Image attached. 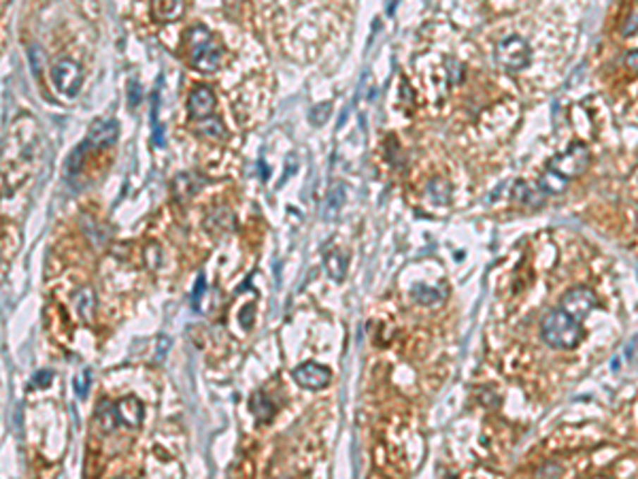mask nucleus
I'll use <instances>...</instances> for the list:
<instances>
[{"instance_id": "obj_1", "label": "nucleus", "mask_w": 638, "mask_h": 479, "mask_svg": "<svg viewBox=\"0 0 638 479\" xmlns=\"http://www.w3.org/2000/svg\"><path fill=\"white\" fill-rule=\"evenodd\" d=\"M587 162H589V152H587V147L581 145V143L572 145L566 154L558 156V158L549 164L547 173L541 177V188H543V192H547V194H560V192L566 188V183H568L570 179L579 177V175L587 169Z\"/></svg>"}, {"instance_id": "obj_2", "label": "nucleus", "mask_w": 638, "mask_h": 479, "mask_svg": "<svg viewBox=\"0 0 638 479\" xmlns=\"http://www.w3.org/2000/svg\"><path fill=\"white\" fill-rule=\"evenodd\" d=\"M577 322L579 320H575L564 309L549 311L541 326L543 339L556 349H575L583 339V328Z\"/></svg>"}, {"instance_id": "obj_3", "label": "nucleus", "mask_w": 638, "mask_h": 479, "mask_svg": "<svg viewBox=\"0 0 638 479\" xmlns=\"http://www.w3.org/2000/svg\"><path fill=\"white\" fill-rule=\"evenodd\" d=\"M190 43H192V62L196 68L209 73L215 71L221 62V51L215 45L211 32L204 26H198L190 32Z\"/></svg>"}, {"instance_id": "obj_4", "label": "nucleus", "mask_w": 638, "mask_h": 479, "mask_svg": "<svg viewBox=\"0 0 638 479\" xmlns=\"http://www.w3.org/2000/svg\"><path fill=\"white\" fill-rule=\"evenodd\" d=\"M496 60L502 68L515 73L530 64V47L522 37H506L496 51Z\"/></svg>"}, {"instance_id": "obj_5", "label": "nucleus", "mask_w": 638, "mask_h": 479, "mask_svg": "<svg viewBox=\"0 0 638 479\" xmlns=\"http://www.w3.org/2000/svg\"><path fill=\"white\" fill-rule=\"evenodd\" d=\"M51 81L56 85V90L66 96V98H75L81 90V81H83V73L81 66L75 60H60L54 64L51 68Z\"/></svg>"}, {"instance_id": "obj_6", "label": "nucleus", "mask_w": 638, "mask_h": 479, "mask_svg": "<svg viewBox=\"0 0 638 479\" xmlns=\"http://www.w3.org/2000/svg\"><path fill=\"white\" fill-rule=\"evenodd\" d=\"M598 305V298L587 288H575L562 298V309L570 313L575 320H583L591 313V309Z\"/></svg>"}, {"instance_id": "obj_7", "label": "nucleus", "mask_w": 638, "mask_h": 479, "mask_svg": "<svg viewBox=\"0 0 638 479\" xmlns=\"http://www.w3.org/2000/svg\"><path fill=\"white\" fill-rule=\"evenodd\" d=\"M294 380L298 386L307 388V390H321L330 384L332 373L328 367L317 365V363H305L294 371Z\"/></svg>"}, {"instance_id": "obj_8", "label": "nucleus", "mask_w": 638, "mask_h": 479, "mask_svg": "<svg viewBox=\"0 0 638 479\" xmlns=\"http://www.w3.org/2000/svg\"><path fill=\"white\" fill-rule=\"evenodd\" d=\"M119 135V124L115 119H98V122L92 124L90 133H87V141L85 147H106L111 143H115Z\"/></svg>"}, {"instance_id": "obj_9", "label": "nucleus", "mask_w": 638, "mask_h": 479, "mask_svg": "<svg viewBox=\"0 0 638 479\" xmlns=\"http://www.w3.org/2000/svg\"><path fill=\"white\" fill-rule=\"evenodd\" d=\"M188 109H190V115L194 119H204L213 113L215 109V94L211 87L207 85H200L192 92L190 96V102H188Z\"/></svg>"}, {"instance_id": "obj_10", "label": "nucleus", "mask_w": 638, "mask_h": 479, "mask_svg": "<svg viewBox=\"0 0 638 479\" xmlns=\"http://www.w3.org/2000/svg\"><path fill=\"white\" fill-rule=\"evenodd\" d=\"M117 416L119 422H123L130 428H139L143 422V403L137 396H123L117 405Z\"/></svg>"}, {"instance_id": "obj_11", "label": "nucleus", "mask_w": 638, "mask_h": 479, "mask_svg": "<svg viewBox=\"0 0 638 479\" xmlns=\"http://www.w3.org/2000/svg\"><path fill=\"white\" fill-rule=\"evenodd\" d=\"M185 0H152V13L158 22H175L183 16Z\"/></svg>"}, {"instance_id": "obj_12", "label": "nucleus", "mask_w": 638, "mask_h": 479, "mask_svg": "<svg viewBox=\"0 0 638 479\" xmlns=\"http://www.w3.org/2000/svg\"><path fill=\"white\" fill-rule=\"evenodd\" d=\"M275 405L271 403V399L262 392H255L251 396V413L255 416L258 422H271L275 418Z\"/></svg>"}, {"instance_id": "obj_13", "label": "nucleus", "mask_w": 638, "mask_h": 479, "mask_svg": "<svg viewBox=\"0 0 638 479\" xmlns=\"http://www.w3.org/2000/svg\"><path fill=\"white\" fill-rule=\"evenodd\" d=\"M326 271H328L330 279L343 281L345 279V271H347V258L338 250L328 252L326 254Z\"/></svg>"}, {"instance_id": "obj_14", "label": "nucleus", "mask_w": 638, "mask_h": 479, "mask_svg": "<svg viewBox=\"0 0 638 479\" xmlns=\"http://www.w3.org/2000/svg\"><path fill=\"white\" fill-rule=\"evenodd\" d=\"M75 303H77V311L81 315L83 322H92L94 317V311H96V296L90 288H83L77 296H75Z\"/></svg>"}, {"instance_id": "obj_15", "label": "nucleus", "mask_w": 638, "mask_h": 479, "mask_svg": "<svg viewBox=\"0 0 638 479\" xmlns=\"http://www.w3.org/2000/svg\"><path fill=\"white\" fill-rule=\"evenodd\" d=\"M96 420L98 424L102 426L104 432H111L115 428V424L119 422V416H117V407L111 405L109 401H102L98 405V411H96Z\"/></svg>"}, {"instance_id": "obj_16", "label": "nucleus", "mask_w": 638, "mask_h": 479, "mask_svg": "<svg viewBox=\"0 0 638 479\" xmlns=\"http://www.w3.org/2000/svg\"><path fill=\"white\" fill-rule=\"evenodd\" d=\"M198 131H200L204 137H217V139H223V137H226V131H223V126L219 124V119H213V117L200 119Z\"/></svg>"}, {"instance_id": "obj_17", "label": "nucleus", "mask_w": 638, "mask_h": 479, "mask_svg": "<svg viewBox=\"0 0 638 479\" xmlns=\"http://www.w3.org/2000/svg\"><path fill=\"white\" fill-rule=\"evenodd\" d=\"M341 205H343V186H336L332 192H330V198H328V207H326V217H334L336 213H338V209H341Z\"/></svg>"}, {"instance_id": "obj_18", "label": "nucleus", "mask_w": 638, "mask_h": 479, "mask_svg": "<svg viewBox=\"0 0 638 479\" xmlns=\"http://www.w3.org/2000/svg\"><path fill=\"white\" fill-rule=\"evenodd\" d=\"M90 384H92V373H90V369H85L81 375L75 377V392L79 394V399H85V396H87Z\"/></svg>"}, {"instance_id": "obj_19", "label": "nucleus", "mask_w": 638, "mask_h": 479, "mask_svg": "<svg viewBox=\"0 0 638 479\" xmlns=\"http://www.w3.org/2000/svg\"><path fill=\"white\" fill-rule=\"evenodd\" d=\"M415 296H417V301L424 303V305H430V303H434V301L438 298V294H436L432 288H419V290L415 292Z\"/></svg>"}, {"instance_id": "obj_20", "label": "nucleus", "mask_w": 638, "mask_h": 479, "mask_svg": "<svg viewBox=\"0 0 638 479\" xmlns=\"http://www.w3.org/2000/svg\"><path fill=\"white\" fill-rule=\"evenodd\" d=\"M128 100H130L133 107H137L141 102V85L139 83H130V85H128Z\"/></svg>"}, {"instance_id": "obj_21", "label": "nucleus", "mask_w": 638, "mask_h": 479, "mask_svg": "<svg viewBox=\"0 0 638 479\" xmlns=\"http://www.w3.org/2000/svg\"><path fill=\"white\" fill-rule=\"evenodd\" d=\"M204 294V275H198V281L194 286V307L200 309V298Z\"/></svg>"}, {"instance_id": "obj_22", "label": "nucleus", "mask_w": 638, "mask_h": 479, "mask_svg": "<svg viewBox=\"0 0 638 479\" xmlns=\"http://www.w3.org/2000/svg\"><path fill=\"white\" fill-rule=\"evenodd\" d=\"M625 66L630 68V71H634V73H638V49H634V51H630L627 56H625Z\"/></svg>"}, {"instance_id": "obj_23", "label": "nucleus", "mask_w": 638, "mask_h": 479, "mask_svg": "<svg viewBox=\"0 0 638 479\" xmlns=\"http://www.w3.org/2000/svg\"><path fill=\"white\" fill-rule=\"evenodd\" d=\"M35 384H37V386H49V384H51V373H49V371H41V373H37Z\"/></svg>"}]
</instances>
